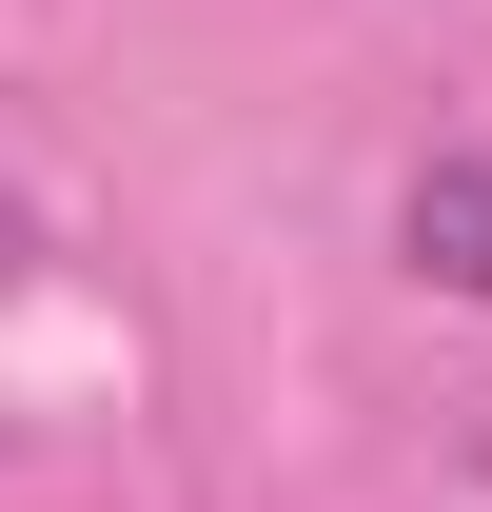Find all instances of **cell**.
<instances>
[{"mask_svg":"<svg viewBox=\"0 0 492 512\" xmlns=\"http://www.w3.org/2000/svg\"><path fill=\"white\" fill-rule=\"evenodd\" d=\"M394 256H414V296L492 316V138H433L414 178H394Z\"/></svg>","mask_w":492,"mask_h":512,"instance_id":"obj_1","label":"cell"}]
</instances>
